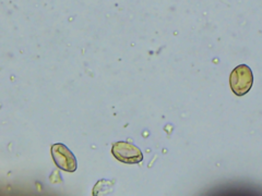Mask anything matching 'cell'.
<instances>
[{"label": "cell", "instance_id": "3957f363", "mask_svg": "<svg viewBox=\"0 0 262 196\" xmlns=\"http://www.w3.org/2000/svg\"><path fill=\"white\" fill-rule=\"evenodd\" d=\"M51 151L57 167L67 173H75L78 168L77 158L67 146L61 143H56L52 146Z\"/></svg>", "mask_w": 262, "mask_h": 196}, {"label": "cell", "instance_id": "7a4b0ae2", "mask_svg": "<svg viewBox=\"0 0 262 196\" xmlns=\"http://www.w3.org/2000/svg\"><path fill=\"white\" fill-rule=\"evenodd\" d=\"M112 154L118 161L135 165L143 160V154L141 150L129 142H116L113 144Z\"/></svg>", "mask_w": 262, "mask_h": 196}, {"label": "cell", "instance_id": "6da1fadb", "mask_svg": "<svg viewBox=\"0 0 262 196\" xmlns=\"http://www.w3.org/2000/svg\"><path fill=\"white\" fill-rule=\"evenodd\" d=\"M253 84V75L247 64H239L232 71L229 77V85L237 96L247 94Z\"/></svg>", "mask_w": 262, "mask_h": 196}]
</instances>
